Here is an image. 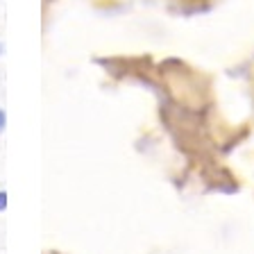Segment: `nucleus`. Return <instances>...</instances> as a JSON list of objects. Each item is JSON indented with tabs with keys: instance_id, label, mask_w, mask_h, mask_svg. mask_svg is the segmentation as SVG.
Masks as SVG:
<instances>
[{
	"instance_id": "obj_1",
	"label": "nucleus",
	"mask_w": 254,
	"mask_h": 254,
	"mask_svg": "<svg viewBox=\"0 0 254 254\" xmlns=\"http://www.w3.org/2000/svg\"><path fill=\"white\" fill-rule=\"evenodd\" d=\"M5 125H7V114L5 109H0V134L5 132Z\"/></svg>"
},
{
	"instance_id": "obj_2",
	"label": "nucleus",
	"mask_w": 254,
	"mask_h": 254,
	"mask_svg": "<svg viewBox=\"0 0 254 254\" xmlns=\"http://www.w3.org/2000/svg\"><path fill=\"white\" fill-rule=\"evenodd\" d=\"M7 209V190H0V211Z\"/></svg>"
},
{
	"instance_id": "obj_3",
	"label": "nucleus",
	"mask_w": 254,
	"mask_h": 254,
	"mask_svg": "<svg viewBox=\"0 0 254 254\" xmlns=\"http://www.w3.org/2000/svg\"><path fill=\"white\" fill-rule=\"evenodd\" d=\"M0 53H2V46H0Z\"/></svg>"
}]
</instances>
